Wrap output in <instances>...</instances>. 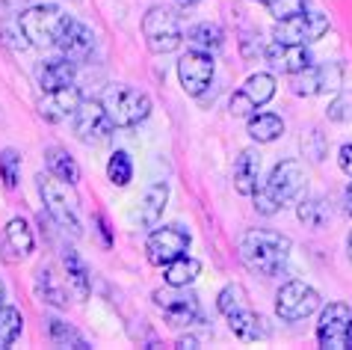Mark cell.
Here are the masks:
<instances>
[{
    "instance_id": "1",
    "label": "cell",
    "mask_w": 352,
    "mask_h": 350,
    "mask_svg": "<svg viewBox=\"0 0 352 350\" xmlns=\"http://www.w3.org/2000/svg\"><path fill=\"white\" fill-rule=\"evenodd\" d=\"M290 238L272 229H249L240 238L237 252L240 261L246 265L252 274L261 276H278L285 270L287 258H290Z\"/></svg>"
},
{
    "instance_id": "2",
    "label": "cell",
    "mask_w": 352,
    "mask_h": 350,
    "mask_svg": "<svg viewBox=\"0 0 352 350\" xmlns=\"http://www.w3.org/2000/svg\"><path fill=\"white\" fill-rule=\"evenodd\" d=\"M305 187V169H302L299 161H281L272 167L270 178L258 184V190L252 193L255 199V211L263 214V217H272L278 214L281 208L293 202Z\"/></svg>"
},
{
    "instance_id": "3",
    "label": "cell",
    "mask_w": 352,
    "mask_h": 350,
    "mask_svg": "<svg viewBox=\"0 0 352 350\" xmlns=\"http://www.w3.org/2000/svg\"><path fill=\"white\" fill-rule=\"evenodd\" d=\"M36 184H38V196L45 202V211L56 226L68 235H80L83 226H80V196L74 193V184H68L56 175H36Z\"/></svg>"
},
{
    "instance_id": "4",
    "label": "cell",
    "mask_w": 352,
    "mask_h": 350,
    "mask_svg": "<svg viewBox=\"0 0 352 350\" xmlns=\"http://www.w3.org/2000/svg\"><path fill=\"white\" fill-rule=\"evenodd\" d=\"M101 104H104V110L113 119L116 128H136V125L145 122L151 113V99L128 83L107 86L104 95H101Z\"/></svg>"
},
{
    "instance_id": "5",
    "label": "cell",
    "mask_w": 352,
    "mask_h": 350,
    "mask_svg": "<svg viewBox=\"0 0 352 350\" xmlns=\"http://www.w3.org/2000/svg\"><path fill=\"white\" fill-rule=\"evenodd\" d=\"M65 21H68V15L60 6L38 3V6L24 9L21 18H18V27H21V36L33 48H56Z\"/></svg>"
},
{
    "instance_id": "6",
    "label": "cell",
    "mask_w": 352,
    "mask_h": 350,
    "mask_svg": "<svg viewBox=\"0 0 352 350\" xmlns=\"http://www.w3.org/2000/svg\"><path fill=\"white\" fill-rule=\"evenodd\" d=\"M142 36H145V45H148L151 54H172V51H178L184 42L178 15L166 6H151L148 12H145Z\"/></svg>"
},
{
    "instance_id": "7",
    "label": "cell",
    "mask_w": 352,
    "mask_h": 350,
    "mask_svg": "<svg viewBox=\"0 0 352 350\" xmlns=\"http://www.w3.org/2000/svg\"><path fill=\"white\" fill-rule=\"evenodd\" d=\"M154 306L163 312L166 324L175 327V329H184V327H192V324H201V303L199 297L187 288H175V285H166L160 291H154Z\"/></svg>"
},
{
    "instance_id": "8",
    "label": "cell",
    "mask_w": 352,
    "mask_h": 350,
    "mask_svg": "<svg viewBox=\"0 0 352 350\" xmlns=\"http://www.w3.org/2000/svg\"><path fill=\"white\" fill-rule=\"evenodd\" d=\"M322 306V300L317 294V288L305 285L299 279H290L278 288L276 294V315L287 324H296V320H305Z\"/></svg>"
},
{
    "instance_id": "9",
    "label": "cell",
    "mask_w": 352,
    "mask_h": 350,
    "mask_svg": "<svg viewBox=\"0 0 352 350\" xmlns=\"http://www.w3.org/2000/svg\"><path fill=\"white\" fill-rule=\"evenodd\" d=\"M317 342L326 350H346L352 347V309L346 303H329L320 312Z\"/></svg>"
},
{
    "instance_id": "10",
    "label": "cell",
    "mask_w": 352,
    "mask_h": 350,
    "mask_svg": "<svg viewBox=\"0 0 352 350\" xmlns=\"http://www.w3.org/2000/svg\"><path fill=\"white\" fill-rule=\"evenodd\" d=\"M329 33V15L322 12H302L285 18V21H276V30H272V39L281 45H308L317 42Z\"/></svg>"
},
{
    "instance_id": "11",
    "label": "cell",
    "mask_w": 352,
    "mask_h": 350,
    "mask_svg": "<svg viewBox=\"0 0 352 350\" xmlns=\"http://www.w3.org/2000/svg\"><path fill=\"white\" fill-rule=\"evenodd\" d=\"M190 244L192 238L184 226H163V229H154L148 240H145V256H148L154 267H166L178 256H187Z\"/></svg>"
},
{
    "instance_id": "12",
    "label": "cell",
    "mask_w": 352,
    "mask_h": 350,
    "mask_svg": "<svg viewBox=\"0 0 352 350\" xmlns=\"http://www.w3.org/2000/svg\"><path fill=\"white\" fill-rule=\"evenodd\" d=\"M72 122H74V137L80 143H86V145L107 143L110 140V134H113V128H116L101 101H83L80 107H77Z\"/></svg>"
},
{
    "instance_id": "13",
    "label": "cell",
    "mask_w": 352,
    "mask_h": 350,
    "mask_svg": "<svg viewBox=\"0 0 352 350\" xmlns=\"http://www.w3.org/2000/svg\"><path fill=\"white\" fill-rule=\"evenodd\" d=\"M178 81L187 95H199L213 83V54L192 48L178 60Z\"/></svg>"
},
{
    "instance_id": "14",
    "label": "cell",
    "mask_w": 352,
    "mask_h": 350,
    "mask_svg": "<svg viewBox=\"0 0 352 350\" xmlns=\"http://www.w3.org/2000/svg\"><path fill=\"white\" fill-rule=\"evenodd\" d=\"M83 104V92L80 86L68 83V86H60V90H51L42 95V101H38V116H42L45 122H65V119H74L77 107Z\"/></svg>"
},
{
    "instance_id": "15",
    "label": "cell",
    "mask_w": 352,
    "mask_h": 350,
    "mask_svg": "<svg viewBox=\"0 0 352 350\" xmlns=\"http://www.w3.org/2000/svg\"><path fill=\"white\" fill-rule=\"evenodd\" d=\"M56 48H60V54L68 56V60L83 63L86 56L92 54V48H95V33H92L83 21H77V18L68 15V21H65V27H63Z\"/></svg>"
},
{
    "instance_id": "16",
    "label": "cell",
    "mask_w": 352,
    "mask_h": 350,
    "mask_svg": "<svg viewBox=\"0 0 352 350\" xmlns=\"http://www.w3.org/2000/svg\"><path fill=\"white\" fill-rule=\"evenodd\" d=\"M263 56H267V63L272 65L276 72H285V74H296L302 72L305 65H311V54L305 51V45H281V42H272L263 48Z\"/></svg>"
},
{
    "instance_id": "17",
    "label": "cell",
    "mask_w": 352,
    "mask_h": 350,
    "mask_svg": "<svg viewBox=\"0 0 352 350\" xmlns=\"http://www.w3.org/2000/svg\"><path fill=\"white\" fill-rule=\"evenodd\" d=\"M166 202H169V184L166 181H154L148 190L142 193L140 199V211H136V220H140V226L145 229H154L163 217L166 211Z\"/></svg>"
},
{
    "instance_id": "18",
    "label": "cell",
    "mask_w": 352,
    "mask_h": 350,
    "mask_svg": "<svg viewBox=\"0 0 352 350\" xmlns=\"http://www.w3.org/2000/svg\"><path fill=\"white\" fill-rule=\"evenodd\" d=\"M74 74H77L74 60H68V56H54V60H45L38 65V86H42L45 92L60 90V86L74 83Z\"/></svg>"
},
{
    "instance_id": "19",
    "label": "cell",
    "mask_w": 352,
    "mask_h": 350,
    "mask_svg": "<svg viewBox=\"0 0 352 350\" xmlns=\"http://www.w3.org/2000/svg\"><path fill=\"white\" fill-rule=\"evenodd\" d=\"M261 181V154L258 152H240V158L234 161V187H237L240 196H252L258 190Z\"/></svg>"
},
{
    "instance_id": "20",
    "label": "cell",
    "mask_w": 352,
    "mask_h": 350,
    "mask_svg": "<svg viewBox=\"0 0 352 350\" xmlns=\"http://www.w3.org/2000/svg\"><path fill=\"white\" fill-rule=\"evenodd\" d=\"M63 267H65L68 291H72L77 300H86V297H89L92 276H89V267H86V261L77 256L74 249H63Z\"/></svg>"
},
{
    "instance_id": "21",
    "label": "cell",
    "mask_w": 352,
    "mask_h": 350,
    "mask_svg": "<svg viewBox=\"0 0 352 350\" xmlns=\"http://www.w3.org/2000/svg\"><path fill=\"white\" fill-rule=\"evenodd\" d=\"M3 247L6 252H12L15 258H27L36 247V238H33V229L30 223H27L24 217H12L6 223L3 229Z\"/></svg>"
},
{
    "instance_id": "22",
    "label": "cell",
    "mask_w": 352,
    "mask_h": 350,
    "mask_svg": "<svg viewBox=\"0 0 352 350\" xmlns=\"http://www.w3.org/2000/svg\"><path fill=\"white\" fill-rule=\"evenodd\" d=\"M199 274H201V261L192 258V256H178L163 267L166 285H175V288H190L192 282L199 279Z\"/></svg>"
},
{
    "instance_id": "23",
    "label": "cell",
    "mask_w": 352,
    "mask_h": 350,
    "mask_svg": "<svg viewBox=\"0 0 352 350\" xmlns=\"http://www.w3.org/2000/svg\"><path fill=\"white\" fill-rule=\"evenodd\" d=\"M45 167H47V172H51V175H56V178H63L68 184L80 181V167H77V161L65 149H60V145L45 149Z\"/></svg>"
},
{
    "instance_id": "24",
    "label": "cell",
    "mask_w": 352,
    "mask_h": 350,
    "mask_svg": "<svg viewBox=\"0 0 352 350\" xmlns=\"http://www.w3.org/2000/svg\"><path fill=\"white\" fill-rule=\"evenodd\" d=\"M36 291H38V297H42L45 303H51L56 309L68 306V288H63L60 282H56L51 267H38L36 270Z\"/></svg>"
},
{
    "instance_id": "25",
    "label": "cell",
    "mask_w": 352,
    "mask_h": 350,
    "mask_svg": "<svg viewBox=\"0 0 352 350\" xmlns=\"http://www.w3.org/2000/svg\"><path fill=\"white\" fill-rule=\"evenodd\" d=\"M285 134V122L276 113H255L249 116V137L255 143H272Z\"/></svg>"
},
{
    "instance_id": "26",
    "label": "cell",
    "mask_w": 352,
    "mask_h": 350,
    "mask_svg": "<svg viewBox=\"0 0 352 350\" xmlns=\"http://www.w3.org/2000/svg\"><path fill=\"white\" fill-rule=\"evenodd\" d=\"M187 42L192 48H199V51H219V48L225 45V33H222V27L219 24H210V21H201V24H195L190 27V33H187Z\"/></svg>"
},
{
    "instance_id": "27",
    "label": "cell",
    "mask_w": 352,
    "mask_h": 350,
    "mask_svg": "<svg viewBox=\"0 0 352 350\" xmlns=\"http://www.w3.org/2000/svg\"><path fill=\"white\" fill-rule=\"evenodd\" d=\"M228 327H231V333L240 338V342H258L261 338V315L258 312H252V306L249 309H243V312H234L228 318Z\"/></svg>"
},
{
    "instance_id": "28",
    "label": "cell",
    "mask_w": 352,
    "mask_h": 350,
    "mask_svg": "<svg viewBox=\"0 0 352 350\" xmlns=\"http://www.w3.org/2000/svg\"><path fill=\"white\" fill-rule=\"evenodd\" d=\"M243 92H246L258 107L270 104L272 99H276V77L267 74V72L249 74V77H246V83H243Z\"/></svg>"
},
{
    "instance_id": "29",
    "label": "cell",
    "mask_w": 352,
    "mask_h": 350,
    "mask_svg": "<svg viewBox=\"0 0 352 350\" xmlns=\"http://www.w3.org/2000/svg\"><path fill=\"white\" fill-rule=\"evenodd\" d=\"M217 309L225 318H231L234 312H243V309H249V291L240 282H228L217 297Z\"/></svg>"
},
{
    "instance_id": "30",
    "label": "cell",
    "mask_w": 352,
    "mask_h": 350,
    "mask_svg": "<svg viewBox=\"0 0 352 350\" xmlns=\"http://www.w3.org/2000/svg\"><path fill=\"white\" fill-rule=\"evenodd\" d=\"M296 214H299V220L305 223L308 229H322L329 223V202L320 199V196H308V199L299 202Z\"/></svg>"
},
{
    "instance_id": "31",
    "label": "cell",
    "mask_w": 352,
    "mask_h": 350,
    "mask_svg": "<svg viewBox=\"0 0 352 350\" xmlns=\"http://www.w3.org/2000/svg\"><path fill=\"white\" fill-rule=\"evenodd\" d=\"M290 90L299 99H311V95H320V65H305L302 72L290 74Z\"/></svg>"
},
{
    "instance_id": "32",
    "label": "cell",
    "mask_w": 352,
    "mask_h": 350,
    "mask_svg": "<svg viewBox=\"0 0 352 350\" xmlns=\"http://www.w3.org/2000/svg\"><path fill=\"white\" fill-rule=\"evenodd\" d=\"M24 329V318L18 312L15 306H3L0 303V347H9L15 342L18 336H21Z\"/></svg>"
},
{
    "instance_id": "33",
    "label": "cell",
    "mask_w": 352,
    "mask_h": 350,
    "mask_svg": "<svg viewBox=\"0 0 352 350\" xmlns=\"http://www.w3.org/2000/svg\"><path fill=\"white\" fill-rule=\"evenodd\" d=\"M107 178L116 187H128L131 178H133V163H131V154L128 152H113L110 154V163H107Z\"/></svg>"
},
{
    "instance_id": "34",
    "label": "cell",
    "mask_w": 352,
    "mask_h": 350,
    "mask_svg": "<svg viewBox=\"0 0 352 350\" xmlns=\"http://www.w3.org/2000/svg\"><path fill=\"white\" fill-rule=\"evenodd\" d=\"M47 333H51V342L56 344V347H77V350H86L89 347V342H86V338L77 333L74 327H68V324H63V320H47Z\"/></svg>"
},
{
    "instance_id": "35",
    "label": "cell",
    "mask_w": 352,
    "mask_h": 350,
    "mask_svg": "<svg viewBox=\"0 0 352 350\" xmlns=\"http://www.w3.org/2000/svg\"><path fill=\"white\" fill-rule=\"evenodd\" d=\"M0 178L9 190L18 187V178H21V154L15 149H3L0 152Z\"/></svg>"
},
{
    "instance_id": "36",
    "label": "cell",
    "mask_w": 352,
    "mask_h": 350,
    "mask_svg": "<svg viewBox=\"0 0 352 350\" xmlns=\"http://www.w3.org/2000/svg\"><path fill=\"white\" fill-rule=\"evenodd\" d=\"M326 116L331 122H352V92L349 90H344V92H338L335 99L329 101V110H326Z\"/></svg>"
},
{
    "instance_id": "37",
    "label": "cell",
    "mask_w": 352,
    "mask_h": 350,
    "mask_svg": "<svg viewBox=\"0 0 352 350\" xmlns=\"http://www.w3.org/2000/svg\"><path fill=\"white\" fill-rule=\"evenodd\" d=\"M270 15L276 21H285V18H293V15H302L308 9V0H270L267 3Z\"/></svg>"
},
{
    "instance_id": "38",
    "label": "cell",
    "mask_w": 352,
    "mask_h": 350,
    "mask_svg": "<svg viewBox=\"0 0 352 350\" xmlns=\"http://www.w3.org/2000/svg\"><path fill=\"white\" fill-rule=\"evenodd\" d=\"M344 86V65L329 63L320 69V92H338Z\"/></svg>"
},
{
    "instance_id": "39",
    "label": "cell",
    "mask_w": 352,
    "mask_h": 350,
    "mask_svg": "<svg viewBox=\"0 0 352 350\" xmlns=\"http://www.w3.org/2000/svg\"><path fill=\"white\" fill-rule=\"evenodd\" d=\"M302 152H305V158L308 161H314L320 163L322 158H326V137L314 128V131H308L305 137H302Z\"/></svg>"
},
{
    "instance_id": "40",
    "label": "cell",
    "mask_w": 352,
    "mask_h": 350,
    "mask_svg": "<svg viewBox=\"0 0 352 350\" xmlns=\"http://www.w3.org/2000/svg\"><path fill=\"white\" fill-rule=\"evenodd\" d=\"M228 110H231V116H237V119H249V116L258 113V104L252 101L243 90H237L231 95V101H228Z\"/></svg>"
},
{
    "instance_id": "41",
    "label": "cell",
    "mask_w": 352,
    "mask_h": 350,
    "mask_svg": "<svg viewBox=\"0 0 352 350\" xmlns=\"http://www.w3.org/2000/svg\"><path fill=\"white\" fill-rule=\"evenodd\" d=\"M263 48H267V45H261L255 33H243V39H240V51H243V56H246V60H255L258 54H263Z\"/></svg>"
},
{
    "instance_id": "42",
    "label": "cell",
    "mask_w": 352,
    "mask_h": 350,
    "mask_svg": "<svg viewBox=\"0 0 352 350\" xmlns=\"http://www.w3.org/2000/svg\"><path fill=\"white\" fill-rule=\"evenodd\" d=\"M338 163H340V169H344L352 178V143H344L338 149Z\"/></svg>"
},
{
    "instance_id": "43",
    "label": "cell",
    "mask_w": 352,
    "mask_h": 350,
    "mask_svg": "<svg viewBox=\"0 0 352 350\" xmlns=\"http://www.w3.org/2000/svg\"><path fill=\"white\" fill-rule=\"evenodd\" d=\"M95 226H98V235H101L104 247H110L113 238H110V226H107V220H104V217H95Z\"/></svg>"
},
{
    "instance_id": "44",
    "label": "cell",
    "mask_w": 352,
    "mask_h": 350,
    "mask_svg": "<svg viewBox=\"0 0 352 350\" xmlns=\"http://www.w3.org/2000/svg\"><path fill=\"white\" fill-rule=\"evenodd\" d=\"M175 347H181V350H195V347H199V338H195V336H184V338H178V342H175Z\"/></svg>"
},
{
    "instance_id": "45",
    "label": "cell",
    "mask_w": 352,
    "mask_h": 350,
    "mask_svg": "<svg viewBox=\"0 0 352 350\" xmlns=\"http://www.w3.org/2000/svg\"><path fill=\"white\" fill-rule=\"evenodd\" d=\"M344 208H346V214L352 217V181H349V187L344 190Z\"/></svg>"
},
{
    "instance_id": "46",
    "label": "cell",
    "mask_w": 352,
    "mask_h": 350,
    "mask_svg": "<svg viewBox=\"0 0 352 350\" xmlns=\"http://www.w3.org/2000/svg\"><path fill=\"white\" fill-rule=\"evenodd\" d=\"M178 3H181V6H195L199 0H178Z\"/></svg>"
},
{
    "instance_id": "47",
    "label": "cell",
    "mask_w": 352,
    "mask_h": 350,
    "mask_svg": "<svg viewBox=\"0 0 352 350\" xmlns=\"http://www.w3.org/2000/svg\"><path fill=\"white\" fill-rule=\"evenodd\" d=\"M346 249H349V261H352V231H349V240H346Z\"/></svg>"
},
{
    "instance_id": "48",
    "label": "cell",
    "mask_w": 352,
    "mask_h": 350,
    "mask_svg": "<svg viewBox=\"0 0 352 350\" xmlns=\"http://www.w3.org/2000/svg\"><path fill=\"white\" fill-rule=\"evenodd\" d=\"M0 303H3V282H0Z\"/></svg>"
},
{
    "instance_id": "49",
    "label": "cell",
    "mask_w": 352,
    "mask_h": 350,
    "mask_svg": "<svg viewBox=\"0 0 352 350\" xmlns=\"http://www.w3.org/2000/svg\"><path fill=\"white\" fill-rule=\"evenodd\" d=\"M258 3H263V6H267V3H270V0H258Z\"/></svg>"
},
{
    "instance_id": "50",
    "label": "cell",
    "mask_w": 352,
    "mask_h": 350,
    "mask_svg": "<svg viewBox=\"0 0 352 350\" xmlns=\"http://www.w3.org/2000/svg\"><path fill=\"white\" fill-rule=\"evenodd\" d=\"M72 3H80V0H72Z\"/></svg>"
}]
</instances>
